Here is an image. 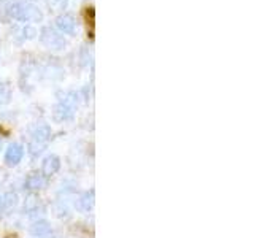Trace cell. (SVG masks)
Here are the masks:
<instances>
[{"label": "cell", "mask_w": 254, "mask_h": 238, "mask_svg": "<svg viewBox=\"0 0 254 238\" xmlns=\"http://www.w3.org/2000/svg\"><path fill=\"white\" fill-rule=\"evenodd\" d=\"M10 19L21 22H40L43 19L42 10L26 0H13L10 6Z\"/></svg>", "instance_id": "6da1fadb"}, {"label": "cell", "mask_w": 254, "mask_h": 238, "mask_svg": "<svg viewBox=\"0 0 254 238\" xmlns=\"http://www.w3.org/2000/svg\"><path fill=\"white\" fill-rule=\"evenodd\" d=\"M40 40H42V43L48 50H53V51H62L64 48L67 46V40L64 38V35L59 34V32L51 26L42 27V30H40Z\"/></svg>", "instance_id": "7a4b0ae2"}, {"label": "cell", "mask_w": 254, "mask_h": 238, "mask_svg": "<svg viewBox=\"0 0 254 238\" xmlns=\"http://www.w3.org/2000/svg\"><path fill=\"white\" fill-rule=\"evenodd\" d=\"M51 135V130L48 125H40L38 129L34 132V135H32V143H30V153L32 154H37V153H42L43 151V146L45 143L48 141V138H50Z\"/></svg>", "instance_id": "3957f363"}, {"label": "cell", "mask_w": 254, "mask_h": 238, "mask_svg": "<svg viewBox=\"0 0 254 238\" xmlns=\"http://www.w3.org/2000/svg\"><path fill=\"white\" fill-rule=\"evenodd\" d=\"M56 29H58L59 34H64V35H75V32H76L75 16H71L68 13L59 14L58 18H56Z\"/></svg>", "instance_id": "277c9868"}, {"label": "cell", "mask_w": 254, "mask_h": 238, "mask_svg": "<svg viewBox=\"0 0 254 238\" xmlns=\"http://www.w3.org/2000/svg\"><path fill=\"white\" fill-rule=\"evenodd\" d=\"M73 103L75 100H62L58 107L54 108V118L58 119V121H68L73 116Z\"/></svg>", "instance_id": "5b68a950"}, {"label": "cell", "mask_w": 254, "mask_h": 238, "mask_svg": "<svg viewBox=\"0 0 254 238\" xmlns=\"http://www.w3.org/2000/svg\"><path fill=\"white\" fill-rule=\"evenodd\" d=\"M22 156H24L22 146L21 145H11L5 153V161H6L8 165H16V164L21 162Z\"/></svg>", "instance_id": "8992f818"}, {"label": "cell", "mask_w": 254, "mask_h": 238, "mask_svg": "<svg viewBox=\"0 0 254 238\" xmlns=\"http://www.w3.org/2000/svg\"><path fill=\"white\" fill-rule=\"evenodd\" d=\"M59 167H61V162H59V157H56V156H48L45 161H43V167H42V170L43 173L46 175H54L56 172L59 170Z\"/></svg>", "instance_id": "52a82bcc"}, {"label": "cell", "mask_w": 254, "mask_h": 238, "mask_svg": "<svg viewBox=\"0 0 254 238\" xmlns=\"http://www.w3.org/2000/svg\"><path fill=\"white\" fill-rule=\"evenodd\" d=\"M43 184H45L43 177H42V175H37V173L30 175V177L26 179V186H27V189H40Z\"/></svg>", "instance_id": "ba28073f"}, {"label": "cell", "mask_w": 254, "mask_h": 238, "mask_svg": "<svg viewBox=\"0 0 254 238\" xmlns=\"http://www.w3.org/2000/svg\"><path fill=\"white\" fill-rule=\"evenodd\" d=\"M50 230H51V227L48 226L46 221H40L34 227H32V234L37 235V237H43L46 234H50Z\"/></svg>", "instance_id": "9c48e42d"}, {"label": "cell", "mask_w": 254, "mask_h": 238, "mask_svg": "<svg viewBox=\"0 0 254 238\" xmlns=\"http://www.w3.org/2000/svg\"><path fill=\"white\" fill-rule=\"evenodd\" d=\"M10 99H11V87L5 83H0V105H6Z\"/></svg>", "instance_id": "30bf717a"}, {"label": "cell", "mask_w": 254, "mask_h": 238, "mask_svg": "<svg viewBox=\"0 0 254 238\" xmlns=\"http://www.w3.org/2000/svg\"><path fill=\"white\" fill-rule=\"evenodd\" d=\"M13 0H0V19L8 21L10 19V6Z\"/></svg>", "instance_id": "8fae6325"}, {"label": "cell", "mask_w": 254, "mask_h": 238, "mask_svg": "<svg viewBox=\"0 0 254 238\" xmlns=\"http://www.w3.org/2000/svg\"><path fill=\"white\" fill-rule=\"evenodd\" d=\"M46 3L53 11H64L68 5V0H46Z\"/></svg>", "instance_id": "7c38bea8"}, {"label": "cell", "mask_w": 254, "mask_h": 238, "mask_svg": "<svg viewBox=\"0 0 254 238\" xmlns=\"http://www.w3.org/2000/svg\"><path fill=\"white\" fill-rule=\"evenodd\" d=\"M92 198H94V197H92V194H91V195H89V194H86V195L83 197L81 203H84V205H83V208H84V210H89L91 206H92V203H94Z\"/></svg>", "instance_id": "4fadbf2b"}, {"label": "cell", "mask_w": 254, "mask_h": 238, "mask_svg": "<svg viewBox=\"0 0 254 238\" xmlns=\"http://www.w3.org/2000/svg\"><path fill=\"white\" fill-rule=\"evenodd\" d=\"M2 208H5V198H3V195H0V210Z\"/></svg>", "instance_id": "5bb4252c"}]
</instances>
